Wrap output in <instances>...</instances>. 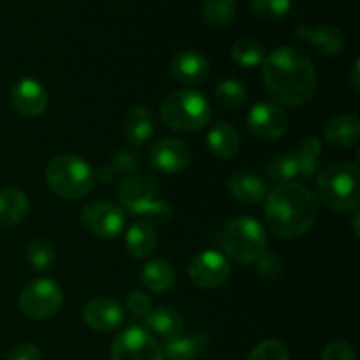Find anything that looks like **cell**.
<instances>
[{"label": "cell", "mask_w": 360, "mask_h": 360, "mask_svg": "<svg viewBox=\"0 0 360 360\" xmlns=\"http://www.w3.org/2000/svg\"><path fill=\"white\" fill-rule=\"evenodd\" d=\"M262 77L271 97L288 108L309 104L316 91V70L308 53L295 46H281L266 56Z\"/></svg>", "instance_id": "obj_1"}, {"label": "cell", "mask_w": 360, "mask_h": 360, "mask_svg": "<svg viewBox=\"0 0 360 360\" xmlns=\"http://www.w3.org/2000/svg\"><path fill=\"white\" fill-rule=\"evenodd\" d=\"M319 199L301 183H280L266 195V220L278 238L295 239L306 234L319 220Z\"/></svg>", "instance_id": "obj_2"}, {"label": "cell", "mask_w": 360, "mask_h": 360, "mask_svg": "<svg viewBox=\"0 0 360 360\" xmlns=\"http://www.w3.org/2000/svg\"><path fill=\"white\" fill-rule=\"evenodd\" d=\"M319 197L338 213L357 211L360 202V172L354 162H334L319 174Z\"/></svg>", "instance_id": "obj_3"}, {"label": "cell", "mask_w": 360, "mask_h": 360, "mask_svg": "<svg viewBox=\"0 0 360 360\" xmlns=\"http://www.w3.org/2000/svg\"><path fill=\"white\" fill-rule=\"evenodd\" d=\"M165 125L178 132H199L210 123L211 104L195 90H176L160 104Z\"/></svg>", "instance_id": "obj_4"}, {"label": "cell", "mask_w": 360, "mask_h": 360, "mask_svg": "<svg viewBox=\"0 0 360 360\" xmlns=\"http://www.w3.org/2000/svg\"><path fill=\"white\" fill-rule=\"evenodd\" d=\"M46 181L58 197L76 200L94 188L95 176L86 160L65 153L49 162L46 169Z\"/></svg>", "instance_id": "obj_5"}, {"label": "cell", "mask_w": 360, "mask_h": 360, "mask_svg": "<svg viewBox=\"0 0 360 360\" xmlns=\"http://www.w3.org/2000/svg\"><path fill=\"white\" fill-rule=\"evenodd\" d=\"M224 248L234 262L248 266V264L257 262L266 253V231L253 218H234L225 227Z\"/></svg>", "instance_id": "obj_6"}, {"label": "cell", "mask_w": 360, "mask_h": 360, "mask_svg": "<svg viewBox=\"0 0 360 360\" xmlns=\"http://www.w3.org/2000/svg\"><path fill=\"white\" fill-rule=\"evenodd\" d=\"M21 313L32 320H48L60 311L63 304V290L49 278L34 280L20 294Z\"/></svg>", "instance_id": "obj_7"}, {"label": "cell", "mask_w": 360, "mask_h": 360, "mask_svg": "<svg viewBox=\"0 0 360 360\" xmlns=\"http://www.w3.org/2000/svg\"><path fill=\"white\" fill-rule=\"evenodd\" d=\"M111 360H164V352L148 330L130 327L112 341Z\"/></svg>", "instance_id": "obj_8"}, {"label": "cell", "mask_w": 360, "mask_h": 360, "mask_svg": "<svg viewBox=\"0 0 360 360\" xmlns=\"http://www.w3.org/2000/svg\"><path fill=\"white\" fill-rule=\"evenodd\" d=\"M81 221L97 238L115 239L125 229V213L116 204L108 200H95L81 211Z\"/></svg>", "instance_id": "obj_9"}, {"label": "cell", "mask_w": 360, "mask_h": 360, "mask_svg": "<svg viewBox=\"0 0 360 360\" xmlns=\"http://www.w3.org/2000/svg\"><path fill=\"white\" fill-rule=\"evenodd\" d=\"M250 134L260 141H276L288 130V115L283 108L273 102H259L246 116Z\"/></svg>", "instance_id": "obj_10"}, {"label": "cell", "mask_w": 360, "mask_h": 360, "mask_svg": "<svg viewBox=\"0 0 360 360\" xmlns=\"http://www.w3.org/2000/svg\"><path fill=\"white\" fill-rule=\"evenodd\" d=\"M188 276L200 288H217L231 276V262L227 257L214 250L200 252L190 260Z\"/></svg>", "instance_id": "obj_11"}, {"label": "cell", "mask_w": 360, "mask_h": 360, "mask_svg": "<svg viewBox=\"0 0 360 360\" xmlns=\"http://www.w3.org/2000/svg\"><path fill=\"white\" fill-rule=\"evenodd\" d=\"M192 160V151L188 144L176 137H164L153 143L150 148V162L157 171L176 174L185 171Z\"/></svg>", "instance_id": "obj_12"}, {"label": "cell", "mask_w": 360, "mask_h": 360, "mask_svg": "<svg viewBox=\"0 0 360 360\" xmlns=\"http://www.w3.org/2000/svg\"><path fill=\"white\" fill-rule=\"evenodd\" d=\"M11 104L18 115L25 118H37L48 108V91L37 79L25 77L11 90Z\"/></svg>", "instance_id": "obj_13"}, {"label": "cell", "mask_w": 360, "mask_h": 360, "mask_svg": "<svg viewBox=\"0 0 360 360\" xmlns=\"http://www.w3.org/2000/svg\"><path fill=\"white\" fill-rule=\"evenodd\" d=\"M83 320L97 333H111L122 326L123 308L116 299L101 295L86 302L83 308Z\"/></svg>", "instance_id": "obj_14"}, {"label": "cell", "mask_w": 360, "mask_h": 360, "mask_svg": "<svg viewBox=\"0 0 360 360\" xmlns=\"http://www.w3.org/2000/svg\"><path fill=\"white\" fill-rule=\"evenodd\" d=\"M295 35L301 41H306L319 55L322 56H338L345 48V35L334 25H299L295 28Z\"/></svg>", "instance_id": "obj_15"}, {"label": "cell", "mask_w": 360, "mask_h": 360, "mask_svg": "<svg viewBox=\"0 0 360 360\" xmlns=\"http://www.w3.org/2000/svg\"><path fill=\"white\" fill-rule=\"evenodd\" d=\"M171 74L181 84L195 86L210 76V62L199 51H181L171 60Z\"/></svg>", "instance_id": "obj_16"}, {"label": "cell", "mask_w": 360, "mask_h": 360, "mask_svg": "<svg viewBox=\"0 0 360 360\" xmlns=\"http://www.w3.org/2000/svg\"><path fill=\"white\" fill-rule=\"evenodd\" d=\"M323 136H326L327 143H330L333 146L340 148V150H348V148L355 146L360 139L359 120L352 115L333 116L326 123Z\"/></svg>", "instance_id": "obj_17"}, {"label": "cell", "mask_w": 360, "mask_h": 360, "mask_svg": "<svg viewBox=\"0 0 360 360\" xmlns=\"http://www.w3.org/2000/svg\"><path fill=\"white\" fill-rule=\"evenodd\" d=\"M157 192V179L150 174H130L120 183L118 199L123 206L130 210L132 206L153 199Z\"/></svg>", "instance_id": "obj_18"}, {"label": "cell", "mask_w": 360, "mask_h": 360, "mask_svg": "<svg viewBox=\"0 0 360 360\" xmlns=\"http://www.w3.org/2000/svg\"><path fill=\"white\" fill-rule=\"evenodd\" d=\"M155 132V116L146 105H136L129 111L123 122V136L134 146L146 143Z\"/></svg>", "instance_id": "obj_19"}, {"label": "cell", "mask_w": 360, "mask_h": 360, "mask_svg": "<svg viewBox=\"0 0 360 360\" xmlns=\"http://www.w3.org/2000/svg\"><path fill=\"white\" fill-rule=\"evenodd\" d=\"M227 188L234 199L245 204H259L266 199V183L257 174L239 171L229 178Z\"/></svg>", "instance_id": "obj_20"}, {"label": "cell", "mask_w": 360, "mask_h": 360, "mask_svg": "<svg viewBox=\"0 0 360 360\" xmlns=\"http://www.w3.org/2000/svg\"><path fill=\"white\" fill-rule=\"evenodd\" d=\"M207 148L217 158H232L239 151L241 139L239 132L229 122H218L217 125L211 127L207 132Z\"/></svg>", "instance_id": "obj_21"}, {"label": "cell", "mask_w": 360, "mask_h": 360, "mask_svg": "<svg viewBox=\"0 0 360 360\" xmlns=\"http://www.w3.org/2000/svg\"><path fill=\"white\" fill-rule=\"evenodd\" d=\"M144 320H146V326L150 327V330H153L157 336L164 338L165 341L183 336V329H185L183 316L176 309L169 308V306H160L157 309H151L144 316Z\"/></svg>", "instance_id": "obj_22"}, {"label": "cell", "mask_w": 360, "mask_h": 360, "mask_svg": "<svg viewBox=\"0 0 360 360\" xmlns=\"http://www.w3.org/2000/svg\"><path fill=\"white\" fill-rule=\"evenodd\" d=\"M27 193L20 188H4L0 190V227H14L25 220L28 213Z\"/></svg>", "instance_id": "obj_23"}, {"label": "cell", "mask_w": 360, "mask_h": 360, "mask_svg": "<svg viewBox=\"0 0 360 360\" xmlns=\"http://www.w3.org/2000/svg\"><path fill=\"white\" fill-rule=\"evenodd\" d=\"M207 348V336L202 333H193L190 336H179L176 340L165 341L162 348L167 360H197Z\"/></svg>", "instance_id": "obj_24"}, {"label": "cell", "mask_w": 360, "mask_h": 360, "mask_svg": "<svg viewBox=\"0 0 360 360\" xmlns=\"http://www.w3.org/2000/svg\"><path fill=\"white\" fill-rule=\"evenodd\" d=\"M157 232L150 221H134L127 232V250L134 259H146L155 252Z\"/></svg>", "instance_id": "obj_25"}, {"label": "cell", "mask_w": 360, "mask_h": 360, "mask_svg": "<svg viewBox=\"0 0 360 360\" xmlns=\"http://www.w3.org/2000/svg\"><path fill=\"white\" fill-rule=\"evenodd\" d=\"M141 281L151 292H167L176 283V271L167 260H150L141 271Z\"/></svg>", "instance_id": "obj_26"}, {"label": "cell", "mask_w": 360, "mask_h": 360, "mask_svg": "<svg viewBox=\"0 0 360 360\" xmlns=\"http://www.w3.org/2000/svg\"><path fill=\"white\" fill-rule=\"evenodd\" d=\"M231 56L238 65L253 69V67L262 65L264 60H266V51L257 39L241 37L232 44Z\"/></svg>", "instance_id": "obj_27"}, {"label": "cell", "mask_w": 360, "mask_h": 360, "mask_svg": "<svg viewBox=\"0 0 360 360\" xmlns=\"http://www.w3.org/2000/svg\"><path fill=\"white\" fill-rule=\"evenodd\" d=\"M214 97L218 104L224 105L225 109H241L248 102V90L243 86L241 81L229 77V79L220 81L214 88Z\"/></svg>", "instance_id": "obj_28"}, {"label": "cell", "mask_w": 360, "mask_h": 360, "mask_svg": "<svg viewBox=\"0 0 360 360\" xmlns=\"http://www.w3.org/2000/svg\"><path fill=\"white\" fill-rule=\"evenodd\" d=\"M236 14V0H204L202 18L211 28H224Z\"/></svg>", "instance_id": "obj_29"}, {"label": "cell", "mask_w": 360, "mask_h": 360, "mask_svg": "<svg viewBox=\"0 0 360 360\" xmlns=\"http://www.w3.org/2000/svg\"><path fill=\"white\" fill-rule=\"evenodd\" d=\"M297 176L299 165L295 155L281 153L267 164V178H269L271 181H276L278 185H280V183L292 181V179H295Z\"/></svg>", "instance_id": "obj_30"}, {"label": "cell", "mask_w": 360, "mask_h": 360, "mask_svg": "<svg viewBox=\"0 0 360 360\" xmlns=\"http://www.w3.org/2000/svg\"><path fill=\"white\" fill-rule=\"evenodd\" d=\"M322 155V143L316 137H308L301 143L297 151V165H299V176L309 178L316 172V160Z\"/></svg>", "instance_id": "obj_31"}, {"label": "cell", "mask_w": 360, "mask_h": 360, "mask_svg": "<svg viewBox=\"0 0 360 360\" xmlns=\"http://www.w3.org/2000/svg\"><path fill=\"white\" fill-rule=\"evenodd\" d=\"M27 260L32 269H49L55 264V246L48 239H34L27 246Z\"/></svg>", "instance_id": "obj_32"}, {"label": "cell", "mask_w": 360, "mask_h": 360, "mask_svg": "<svg viewBox=\"0 0 360 360\" xmlns=\"http://www.w3.org/2000/svg\"><path fill=\"white\" fill-rule=\"evenodd\" d=\"M129 213L136 214V217L146 218L144 221H155V224H167L172 218V207L164 200L150 199L146 202L136 204L129 210Z\"/></svg>", "instance_id": "obj_33"}, {"label": "cell", "mask_w": 360, "mask_h": 360, "mask_svg": "<svg viewBox=\"0 0 360 360\" xmlns=\"http://www.w3.org/2000/svg\"><path fill=\"white\" fill-rule=\"evenodd\" d=\"M292 0H252V11L264 21H278L288 14Z\"/></svg>", "instance_id": "obj_34"}, {"label": "cell", "mask_w": 360, "mask_h": 360, "mask_svg": "<svg viewBox=\"0 0 360 360\" xmlns=\"http://www.w3.org/2000/svg\"><path fill=\"white\" fill-rule=\"evenodd\" d=\"M246 360H290V354L281 341L267 340L257 345Z\"/></svg>", "instance_id": "obj_35"}, {"label": "cell", "mask_w": 360, "mask_h": 360, "mask_svg": "<svg viewBox=\"0 0 360 360\" xmlns=\"http://www.w3.org/2000/svg\"><path fill=\"white\" fill-rule=\"evenodd\" d=\"M257 269L259 274L267 281H278L285 273V260L276 253H264L257 260Z\"/></svg>", "instance_id": "obj_36"}, {"label": "cell", "mask_w": 360, "mask_h": 360, "mask_svg": "<svg viewBox=\"0 0 360 360\" xmlns=\"http://www.w3.org/2000/svg\"><path fill=\"white\" fill-rule=\"evenodd\" d=\"M141 160L139 153L132 150H120L116 153H112L111 157V167L115 169V172H122V174H136L141 169Z\"/></svg>", "instance_id": "obj_37"}, {"label": "cell", "mask_w": 360, "mask_h": 360, "mask_svg": "<svg viewBox=\"0 0 360 360\" xmlns=\"http://www.w3.org/2000/svg\"><path fill=\"white\" fill-rule=\"evenodd\" d=\"M322 360H357L354 347L347 341H330L322 354Z\"/></svg>", "instance_id": "obj_38"}, {"label": "cell", "mask_w": 360, "mask_h": 360, "mask_svg": "<svg viewBox=\"0 0 360 360\" xmlns=\"http://www.w3.org/2000/svg\"><path fill=\"white\" fill-rule=\"evenodd\" d=\"M127 308L137 316H146L151 311V299L144 292L132 290L127 295Z\"/></svg>", "instance_id": "obj_39"}, {"label": "cell", "mask_w": 360, "mask_h": 360, "mask_svg": "<svg viewBox=\"0 0 360 360\" xmlns=\"http://www.w3.org/2000/svg\"><path fill=\"white\" fill-rule=\"evenodd\" d=\"M6 360H41V352L34 345H18L9 352Z\"/></svg>", "instance_id": "obj_40"}, {"label": "cell", "mask_w": 360, "mask_h": 360, "mask_svg": "<svg viewBox=\"0 0 360 360\" xmlns=\"http://www.w3.org/2000/svg\"><path fill=\"white\" fill-rule=\"evenodd\" d=\"M94 176L95 179H97L98 183H102V185H109V183L115 181L116 178V172L115 169L111 167V165H98L97 169L94 171Z\"/></svg>", "instance_id": "obj_41"}, {"label": "cell", "mask_w": 360, "mask_h": 360, "mask_svg": "<svg viewBox=\"0 0 360 360\" xmlns=\"http://www.w3.org/2000/svg\"><path fill=\"white\" fill-rule=\"evenodd\" d=\"M359 70H360V62L359 58H355L354 65H352V72H350V81H352V86L355 88V90H360V77H359Z\"/></svg>", "instance_id": "obj_42"}, {"label": "cell", "mask_w": 360, "mask_h": 360, "mask_svg": "<svg viewBox=\"0 0 360 360\" xmlns=\"http://www.w3.org/2000/svg\"><path fill=\"white\" fill-rule=\"evenodd\" d=\"M359 220H360V217H359L357 211H355L354 220H352V224H354V232H355V236H359V234H360V232H359Z\"/></svg>", "instance_id": "obj_43"}, {"label": "cell", "mask_w": 360, "mask_h": 360, "mask_svg": "<svg viewBox=\"0 0 360 360\" xmlns=\"http://www.w3.org/2000/svg\"><path fill=\"white\" fill-rule=\"evenodd\" d=\"M352 2H354V0H352Z\"/></svg>", "instance_id": "obj_44"}]
</instances>
